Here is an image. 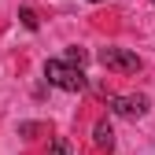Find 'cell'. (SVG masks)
<instances>
[{
    "mask_svg": "<svg viewBox=\"0 0 155 155\" xmlns=\"http://www.w3.org/2000/svg\"><path fill=\"white\" fill-rule=\"evenodd\" d=\"M45 78H48L55 89H63V92H81V89H85L81 67H74V63H67V59H48V63H45Z\"/></svg>",
    "mask_w": 155,
    "mask_h": 155,
    "instance_id": "cell-1",
    "label": "cell"
},
{
    "mask_svg": "<svg viewBox=\"0 0 155 155\" xmlns=\"http://www.w3.org/2000/svg\"><path fill=\"white\" fill-rule=\"evenodd\" d=\"M100 63L107 70H118V74H137L140 70V59L133 52H126V48H104L100 52Z\"/></svg>",
    "mask_w": 155,
    "mask_h": 155,
    "instance_id": "cell-2",
    "label": "cell"
},
{
    "mask_svg": "<svg viewBox=\"0 0 155 155\" xmlns=\"http://www.w3.org/2000/svg\"><path fill=\"white\" fill-rule=\"evenodd\" d=\"M111 107H114V114H122V118H140L148 111V96H114Z\"/></svg>",
    "mask_w": 155,
    "mask_h": 155,
    "instance_id": "cell-3",
    "label": "cell"
},
{
    "mask_svg": "<svg viewBox=\"0 0 155 155\" xmlns=\"http://www.w3.org/2000/svg\"><path fill=\"white\" fill-rule=\"evenodd\" d=\"M92 137H96V148H114V133H111V126L107 122H100V126H96V133H92Z\"/></svg>",
    "mask_w": 155,
    "mask_h": 155,
    "instance_id": "cell-4",
    "label": "cell"
},
{
    "mask_svg": "<svg viewBox=\"0 0 155 155\" xmlns=\"http://www.w3.org/2000/svg\"><path fill=\"white\" fill-rule=\"evenodd\" d=\"M48 155H74V151H70V140H63V137H55V140L48 144Z\"/></svg>",
    "mask_w": 155,
    "mask_h": 155,
    "instance_id": "cell-5",
    "label": "cell"
},
{
    "mask_svg": "<svg viewBox=\"0 0 155 155\" xmlns=\"http://www.w3.org/2000/svg\"><path fill=\"white\" fill-rule=\"evenodd\" d=\"M63 59H67V63H74V67H81V63H85V52H81V48H67Z\"/></svg>",
    "mask_w": 155,
    "mask_h": 155,
    "instance_id": "cell-6",
    "label": "cell"
},
{
    "mask_svg": "<svg viewBox=\"0 0 155 155\" xmlns=\"http://www.w3.org/2000/svg\"><path fill=\"white\" fill-rule=\"evenodd\" d=\"M22 26H26V30H37V15H33V11H30V8H26V11H22Z\"/></svg>",
    "mask_w": 155,
    "mask_h": 155,
    "instance_id": "cell-7",
    "label": "cell"
},
{
    "mask_svg": "<svg viewBox=\"0 0 155 155\" xmlns=\"http://www.w3.org/2000/svg\"><path fill=\"white\" fill-rule=\"evenodd\" d=\"M92 4H104V0H92Z\"/></svg>",
    "mask_w": 155,
    "mask_h": 155,
    "instance_id": "cell-8",
    "label": "cell"
}]
</instances>
